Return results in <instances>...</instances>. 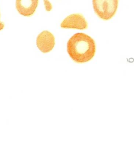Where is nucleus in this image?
Instances as JSON below:
<instances>
[{
	"label": "nucleus",
	"instance_id": "1",
	"mask_svg": "<svg viewBox=\"0 0 134 146\" xmlns=\"http://www.w3.org/2000/svg\"><path fill=\"white\" fill-rule=\"evenodd\" d=\"M94 40L85 33H77L67 43V52L75 62L85 63L91 60L96 54Z\"/></svg>",
	"mask_w": 134,
	"mask_h": 146
},
{
	"label": "nucleus",
	"instance_id": "2",
	"mask_svg": "<svg viewBox=\"0 0 134 146\" xmlns=\"http://www.w3.org/2000/svg\"><path fill=\"white\" fill-rule=\"evenodd\" d=\"M92 3L97 17L103 20H109L117 13L119 0H92Z\"/></svg>",
	"mask_w": 134,
	"mask_h": 146
},
{
	"label": "nucleus",
	"instance_id": "3",
	"mask_svg": "<svg viewBox=\"0 0 134 146\" xmlns=\"http://www.w3.org/2000/svg\"><path fill=\"white\" fill-rule=\"evenodd\" d=\"M60 26L64 29H77L83 30L88 28V22L81 14H73L63 20Z\"/></svg>",
	"mask_w": 134,
	"mask_h": 146
},
{
	"label": "nucleus",
	"instance_id": "4",
	"mask_svg": "<svg viewBox=\"0 0 134 146\" xmlns=\"http://www.w3.org/2000/svg\"><path fill=\"white\" fill-rule=\"evenodd\" d=\"M37 46L43 53H49L54 48L55 38L53 34L49 31H43L39 34L36 39Z\"/></svg>",
	"mask_w": 134,
	"mask_h": 146
},
{
	"label": "nucleus",
	"instance_id": "5",
	"mask_svg": "<svg viewBox=\"0 0 134 146\" xmlns=\"http://www.w3.org/2000/svg\"><path fill=\"white\" fill-rule=\"evenodd\" d=\"M39 0H16V8L20 15L31 17L35 13Z\"/></svg>",
	"mask_w": 134,
	"mask_h": 146
},
{
	"label": "nucleus",
	"instance_id": "6",
	"mask_svg": "<svg viewBox=\"0 0 134 146\" xmlns=\"http://www.w3.org/2000/svg\"><path fill=\"white\" fill-rule=\"evenodd\" d=\"M4 27H5V25H4L3 23L0 21V31H1L4 28Z\"/></svg>",
	"mask_w": 134,
	"mask_h": 146
}]
</instances>
